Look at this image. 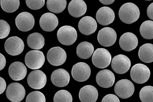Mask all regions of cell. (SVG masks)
<instances>
[{
	"label": "cell",
	"mask_w": 153,
	"mask_h": 102,
	"mask_svg": "<svg viewBox=\"0 0 153 102\" xmlns=\"http://www.w3.org/2000/svg\"><path fill=\"white\" fill-rule=\"evenodd\" d=\"M147 14L148 18L153 20V2L148 6L147 9Z\"/></svg>",
	"instance_id": "obj_37"
},
{
	"label": "cell",
	"mask_w": 153,
	"mask_h": 102,
	"mask_svg": "<svg viewBox=\"0 0 153 102\" xmlns=\"http://www.w3.org/2000/svg\"><path fill=\"white\" fill-rule=\"evenodd\" d=\"M9 76L15 81H20L25 78L27 73V69L23 63L15 62L13 63L8 69Z\"/></svg>",
	"instance_id": "obj_20"
},
{
	"label": "cell",
	"mask_w": 153,
	"mask_h": 102,
	"mask_svg": "<svg viewBox=\"0 0 153 102\" xmlns=\"http://www.w3.org/2000/svg\"><path fill=\"white\" fill-rule=\"evenodd\" d=\"M114 92L120 98L127 99L133 95L135 91L134 86L131 81L128 79H122L115 84Z\"/></svg>",
	"instance_id": "obj_6"
},
{
	"label": "cell",
	"mask_w": 153,
	"mask_h": 102,
	"mask_svg": "<svg viewBox=\"0 0 153 102\" xmlns=\"http://www.w3.org/2000/svg\"><path fill=\"white\" fill-rule=\"evenodd\" d=\"M26 102H45L44 94L39 91H34L28 94L26 97Z\"/></svg>",
	"instance_id": "obj_32"
},
{
	"label": "cell",
	"mask_w": 153,
	"mask_h": 102,
	"mask_svg": "<svg viewBox=\"0 0 153 102\" xmlns=\"http://www.w3.org/2000/svg\"><path fill=\"white\" fill-rule=\"evenodd\" d=\"M115 77L110 70L104 69L101 70L96 76V81L100 87L104 88H108L112 87L114 84Z\"/></svg>",
	"instance_id": "obj_21"
},
{
	"label": "cell",
	"mask_w": 153,
	"mask_h": 102,
	"mask_svg": "<svg viewBox=\"0 0 153 102\" xmlns=\"http://www.w3.org/2000/svg\"><path fill=\"white\" fill-rule=\"evenodd\" d=\"M79 96L82 102H95L98 97V92L94 86L86 85L80 89Z\"/></svg>",
	"instance_id": "obj_22"
},
{
	"label": "cell",
	"mask_w": 153,
	"mask_h": 102,
	"mask_svg": "<svg viewBox=\"0 0 153 102\" xmlns=\"http://www.w3.org/2000/svg\"><path fill=\"white\" fill-rule=\"evenodd\" d=\"M102 102H120L119 98L116 95L113 94H109L105 95L102 98Z\"/></svg>",
	"instance_id": "obj_35"
},
{
	"label": "cell",
	"mask_w": 153,
	"mask_h": 102,
	"mask_svg": "<svg viewBox=\"0 0 153 102\" xmlns=\"http://www.w3.org/2000/svg\"><path fill=\"white\" fill-rule=\"evenodd\" d=\"M1 8L7 13L16 11L20 6V0H1Z\"/></svg>",
	"instance_id": "obj_29"
},
{
	"label": "cell",
	"mask_w": 153,
	"mask_h": 102,
	"mask_svg": "<svg viewBox=\"0 0 153 102\" xmlns=\"http://www.w3.org/2000/svg\"><path fill=\"white\" fill-rule=\"evenodd\" d=\"M150 75V70L144 64H135L131 70V78L134 82L137 84H142L147 82Z\"/></svg>",
	"instance_id": "obj_2"
},
{
	"label": "cell",
	"mask_w": 153,
	"mask_h": 102,
	"mask_svg": "<svg viewBox=\"0 0 153 102\" xmlns=\"http://www.w3.org/2000/svg\"><path fill=\"white\" fill-rule=\"evenodd\" d=\"M138 56L143 62L150 63L153 62V44L147 43L142 45L139 50Z\"/></svg>",
	"instance_id": "obj_25"
},
{
	"label": "cell",
	"mask_w": 153,
	"mask_h": 102,
	"mask_svg": "<svg viewBox=\"0 0 153 102\" xmlns=\"http://www.w3.org/2000/svg\"><path fill=\"white\" fill-rule=\"evenodd\" d=\"M115 18L114 11L107 6L101 7L96 14V18L98 23L102 26H107L111 24L114 21Z\"/></svg>",
	"instance_id": "obj_16"
},
{
	"label": "cell",
	"mask_w": 153,
	"mask_h": 102,
	"mask_svg": "<svg viewBox=\"0 0 153 102\" xmlns=\"http://www.w3.org/2000/svg\"><path fill=\"white\" fill-rule=\"evenodd\" d=\"M100 2L105 5H110L113 4L115 0H99Z\"/></svg>",
	"instance_id": "obj_39"
},
{
	"label": "cell",
	"mask_w": 153,
	"mask_h": 102,
	"mask_svg": "<svg viewBox=\"0 0 153 102\" xmlns=\"http://www.w3.org/2000/svg\"><path fill=\"white\" fill-rule=\"evenodd\" d=\"M94 51L93 45L87 41L82 42L79 44L76 48L77 56L82 59L89 58L92 55Z\"/></svg>",
	"instance_id": "obj_24"
},
{
	"label": "cell",
	"mask_w": 153,
	"mask_h": 102,
	"mask_svg": "<svg viewBox=\"0 0 153 102\" xmlns=\"http://www.w3.org/2000/svg\"><path fill=\"white\" fill-rule=\"evenodd\" d=\"M6 87V81L4 78H0V94L1 95L5 90Z\"/></svg>",
	"instance_id": "obj_36"
},
{
	"label": "cell",
	"mask_w": 153,
	"mask_h": 102,
	"mask_svg": "<svg viewBox=\"0 0 153 102\" xmlns=\"http://www.w3.org/2000/svg\"><path fill=\"white\" fill-rule=\"evenodd\" d=\"M0 70H1L4 69L6 65V59L4 55L1 53L0 54Z\"/></svg>",
	"instance_id": "obj_38"
},
{
	"label": "cell",
	"mask_w": 153,
	"mask_h": 102,
	"mask_svg": "<svg viewBox=\"0 0 153 102\" xmlns=\"http://www.w3.org/2000/svg\"><path fill=\"white\" fill-rule=\"evenodd\" d=\"M138 44V38L132 33H125L121 36L119 40L120 47L126 51L130 52L135 50Z\"/></svg>",
	"instance_id": "obj_15"
},
{
	"label": "cell",
	"mask_w": 153,
	"mask_h": 102,
	"mask_svg": "<svg viewBox=\"0 0 153 102\" xmlns=\"http://www.w3.org/2000/svg\"><path fill=\"white\" fill-rule=\"evenodd\" d=\"M51 81L56 87H64L68 84L70 77L68 72L63 69L56 70L52 73Z\"/></svg>",
	"instance_id": "obj_19"
},
{
	"label": "cell",
	"mask_w": 153,
	"mask_h": 102,
	"mask_svg": "<svg viewBox=\"0 0 153 102\" xmlns=\"http://www.w3.org/2000/svg\"><path fill=\"white\" fill-rule=\"evenodd\" d=\"M59 23L58 20L56 15L47 13L41 16L40 25L41 28L46 32H51L56 29Z\"/></svg>",
	"instance_id": "obj_18"
},
{
	"label": "cell",
	"mask_w": 153,
	"mask_h": 102,
	"mask_svg": "<svg viewBox=\"0 0 153 102\" xmlns=\"http://www.w3.org/2000/svg\"><path fill=\"white\" fill-rule=\"evenodd\" d=\"M97 21L92 17L87 16L80 20L78 24V28L82 34L89 35L94 33L97 30Z\"/></svg>",
	"instance_id": "obj_17"
},
{
	"label": "cell",
	"mask_w": 153,
	"mask_h": 102,
	"mask_svg": "<svg viewBox=\"0 0 153 102\" xmlns=\"http://www.w3.org/2000/svg\"><path fill=\"white\" fill-rule=\"evenodd\" d=\"M0 23V39H4L9 35L10 30V26L4 20H1Z\"/></svg>",
	"instance_id": "obj_34"
},
{
	"label": "cell",
	"mask_w": 153,
	"mask_h": 102,
	"mask_svg": "<svg viewBox=\"0 0 153 102\" xmlns=\"http://www.w3.org/2000/svg\"><path fill=\"white\" fill-rule=\"evenodd\" d=\"M45 57L42 51L32 50L27 54L25 57V62L28 68L33 70L38 69L45 64Z\"/></svg>",
	"instance_id": "obj_4"
},
{
	"label": "cell",
	"mask_w": 153,
	"mask_h": 102,
	"mask_svg": "<svg viewBox=\"0 0 153 102\" xmlns=\"http://www.w3.org/2000/svg\"><path fill=\"white\" fill-rule=\"evenodd\" d=\"M72 97L70 92L64 90L57 92L53 98L54 102H72Z\"/></svg>",
	"instance_id": "obj_31"
},
{
	"label": "cell",
	"mask_w": 153,
	"mask_h": 102,
	"mask_svg": "<svg viewBox=\"0 0 153 102\" xmlns=\"http://www.w3.org/2000/svg\"><path fill=\"white\" fill-rule=\"evenodd\" d=\"M25 44L23 40L17 36L10 37L4 43V49L6 52L10 55H18L23 52Z\"/></svg>",
	"instance_id": "obj_13"
},
{
	"label": "cell",
	"mask_w": 153,
	"mask_h": 102,
	"mask_svg": "<svg viewBox=\"0 0 153 102\" xmlns=\"http://www.w3.org/2000/svg\"><path fill=\"white\" fill-rule=\"evenodd\" d=\"M15 23L19 30L23 32H27L33 28L34 18L30 13L23 12L17 16L16 18Z\"/></svg>",
	"instance_id": "obj_14"
},
{
	"label": "cell",
	"mask_w": 153,
	"mask_h": 102,
	"mask_svg": "<svg viewBox=\"0 0 153 102\" xmlns=\"http://www.w3.org/2000/svg\"><path fill=\"white\" fill-rule=\"evenodd\" d=\"M27 43L28 47L32 49L40 50L45 45V39L42 34L34 33L28 36Z\"/></svg>",
	"instance_id": "obj_26"
},
{
	"label": "cell",
	"mask_w": 153,
	"mask_h": 102,
	"mask_svg": "<svg viewBox=\"0 0 153 102\" xmlns=\"http://www.w3.org/2000/svg\"><path fill=\"white\" fill-rule=\"evenodd\" d=\"M117 35L112 28L106 27L102 28L99 31L97 40L99 43L105 47L112 46L116 42Z\"/></svg>",
	"instance_id": "obj_12"
},
{
	"label": "cell",
	"mask_w": 153,
	"mask_h": 102,
	"mask_svg": "<svg viewBox=\"0 0 153 102\" xmlns=\"http://www.w3.org/2000/svg\"><path fill=\"white\" fill-rule=\"evenodd\" d=\"M145 1H152V0H145Z\"/></svg>",
	"instance_id": "obj_40"
},
{
	"label": "cell",
	"mask_w": 153,
	"mask_h": 102,
	"mask_svg": "<svg viewBox=\"0 0 153 102\" xmlns=\"http://www.w3.org/2000/svg\"><path fill=\"white\" fill-rule=\"evenodd\" d=\"M67 4V0H47V7L48 10L56 14L64 11Z\"/></svg>",
	"instance_id": "obj_27"
},
{
	"label": "cell",
	"mask_w": 153,
	"mask_h": 102,
	"mask_svg": "<svg viewBox=\"0 0 153 102\" xmlns=\"http://www.w3.org/2000/svg\"><path fill=\"white\" fill-rule=\"evenodd\" d=\"M111 55L105 48H97L94 52L92 57V63L99 69L106 68L111 63Z\"/></svg>",
	"instance_id": "obj_5"
},
{
	"label": "cell",
	"mask_w": 153,
	"mask_h": 102,
	"mask_svg": "<svg viewBox=\"0 0 153 102\" xmlns=\"http://www.w3.org/2000/svg\"><path fill=\"white\" fill-rule=\"evenodd\" d=\"M119 15L120 19L123 22L131 24L139 18L140 10L136 4L132 3H127L120 8Z\"/></svg>",
	"instance_id": "obj_1"
},
{
	"label": "cell",
	"mask_w": 153,
	"mask_h": 102,
	"mask_svg": "<svg viewBox=\"0 0 153 102\" xmlns=\"http://www.w3.org/2000/svg\"><path fill=\"white\" fill-rule=\"evenodd\" d=\"M91 69L88 64L83 62L78 63L72 67V77L78 82H84L89 79L91 74Z\"/></svg>",
	"instance_id": "obj_9"
},
{
	"label": "cell",
	"mask_w": 153,
	"mask_h": 102,
	"mask_svg": "<svg viewBox=\"0 0 153 102\" xmlns=\"http://www.w3.org/2000/svg\"><path fill=\"white\" fill-rule=\"evenodd\" d=\"M131 62L127 56L122 54L115 56L112 60L111 67L113 71L119 74H124L128 71Z\"/></svg>",
	"instance_id": "obj_11"
},
{
	"label": "cell",
	"mask_w": 153,
	"mask_h": 102,
	"mask_svg": "<svg viewBox=\"0 0 153 102\" xmlns=\"http://www.w3.org/2000/svg\"><path fill=\"white\" fill-rule=\"evenodd\" d=\"M140 33L143 38L147 40L153 39V21L147 20L143 22L140 27Z\"/></svg>",
	"instance_id": "obj_28"
},
{
	"label": "cell",
	"mask_w": 153,
	"mask_h": 102,
	"mask_svg": "<svg viewBox=\"0 0 153 102\" xmlns=\"http://www.w3.org/2000/svg\"><path fill=\"white\" fill-rule=\"evenodd\" d=\"M47 58L51 65L54 66H59L65 62L67 55L65 51L60 47H54L49 50Z\"/></svg>",
	"instance_id": "obj_8"
},
{
	"label": "cell",
	"mask_w": 153,
	"mask_h": 102,
	"mask_svg": "<svg viewBox=\"0 0 153 102\" xmlns=\"http://www.w3.org/2000/svg\"><path fill=\"white\" fill-rule=\"evenodd\" d=\"M87 7L83 0H72L68 6L69 13L71 16L79 18L84 15L87 11Z\"/></svg>",
	"instance_id": "obj_23"
},
{
	"label": "cell",
	"mask_w": 153,
	"mask_h": 102,
	"mask_svg": "<svg viewBox=\"0 0 153 102\" xmlns=\"http://www.w3.org/2000/svg\"><path fill=\"white\" fill-rule=\"evenodd\" d=\"M27 6L33 10H39L45 5V0H26Z\"/></svg>",
	"instance_id": "obj_33"
},
{
	"label": "cell",
	"mask_w": 153,
	"mask_h": 102,
	"mask_svg": "<svg viewBox=\"0 0 153 102\" xmlns=\"http://www.w3.org/2000/svg\"><path fill=\"white\" fill-rule=\"evenodd\" d=\"M57 36L58 41L62 44L69 46L76 41L78 34L75 28L72 26H65L60 28Z\"/></svg>",
	"instance_id": "obj_3"
},
{
	"label": "cell",
	"mask_w": 153,
	"mask_h": 102,
	"mask_svg": "<svg viewBox=\"0 0 153 102\" xmlns=\"http://www.w3.org/2000/svg\"><path fill=\"white\" fill-rule=\"evenodd\" d=\"M140 98L143 102H153V87L152 86H145L140 92Z\"/></svg>",
	"instance_id": "obj_30"
},
{
	"label": "cell",
	"mask_w": 153,
	"mask_h": 102,
	"mask_svg": "<svg viewBox=\"0 0 153 102\" xmlns=\"http://www.w3.org/2000/svg\"><path fill=\"white\" fill-rule=\"evenodd\" d=\"M46 75L42 70H34L28 75L27 82L30 87L33 89L39 90L43 88L46 84Z\"/></svg>",
	"instance_id": "obj_10"
},
{
	"label": "cell",
	"mask_w": 153,
	"mask_h": 102,
	"mask_svg": "<svg viewBox=\"0 0 153 102\" xmlns=\"http://www.w3.org/2000/svg\"><path fill=\"white\" fill-rule=\"evenodd\" d=\"M8 99L12 102L22 101L26 95L25 88L19 83H12L7 86L6 92Z\"/></svg>",
	"instance_id": "obj_7"
}]
</instances>
